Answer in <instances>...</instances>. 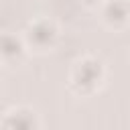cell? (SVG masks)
I'll list each match as a JSON object with an SVG mask.
<instances>
[{
    "instance_id": "cell-5",
    "label": "cell",
    "mask_w": 130,
    "mask_h": 130,
    "mask_svg": "<svg viewBox=\"0 0 130 130\" xmlns=\"http://www.w3.org/2000/svg\"><path fill=\"white\" fill-rule=\"evenodd\" d=\"M0 126L4 128H16V130H32V128H39L41 126V120H39V114L32 110V108H26V106H14L10 110L4 112L2 120H0Z\"/></svg>"
},
{
    "instance_id": "cell-2",
    "label": "cell",
    "mask_w": 130,
    "mask_h": 130,
    "mask_svg": "<svg viewBox=\"0 0 130 130\" xmlns=\"http://www.w3.org/2000/svg\"><path fill=\"white\" fill-rule=\"evenodd\" d=\"M59 37H61L59 26L49 16L32 18L22 30V41H24L26 49L32 53H41V55L53 51L59 43Z\"/></svg>"
},
{
    "instance_id": "cell-6",
    "label": "cell",
    "mask_w": 130,
    "mask_h": 130,
    "mask_svg": "<svg viewBox=\"0 0 130 130\" xmlns=\"http://www.w3.org/2000/svg\"><path fill=\"white\" fill-rule=\"evenodd\" d=\"M79 4H83L85 8H100V4L104 2V0H77Z\"/></svg>"
},
{
    "instance_id": "cell-4",
    "label": "cell",
    "mask_w": 130,
    "mask_h": 130,
    "mask_svg": "<svg viewBox=\"0 0 130 130\" xmlns=\"http://www.w3.org/2000/svg\"><path fill=\"white\" fill-rule=\"evenodd\" d=\"M28 49L22 41V35L16 32H0V63L2 65H18L24 61Z\"/></svg>"
},
{
    "instance_id": "cell-3",
    "label": "cell",
    "mask_w": 130,
    "mask_h": 130,
    "mask_svg": "<svg viewBox=\"0 0 130 130\" xmlns=\"http://www.w3.org/2000/svg\"><path fill=\"white\" fill-rule=\"evenodd\" d=\"M130 6L126 0H104L100 4V18L108 28L122 30L128 24Z\"/></svg>"
},
{
    "instance_id": "cell-1",
    "label": "cell",
    "mask_w": 130,
    "mask_h": 130,
    "mask_svg": "<svg viewBox=\"0 0 130 130\" xmlns=\"http://www.w3.org/2000/svg\"><path fill=\"white\" fill-rule=\"evenodd\" d=\"M106 81V63L93 55L77 57L71 63L69 71V87L73 93L85 98L93 95Z\"/></svg>"
}]
</instances>
